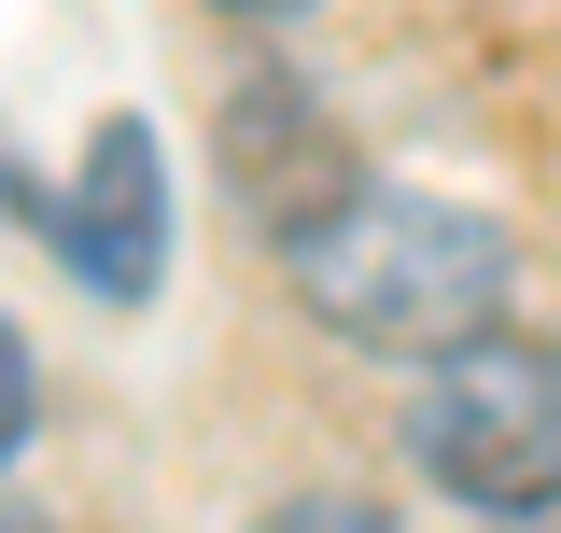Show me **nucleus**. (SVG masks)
<instances>
[{"label": "nucleus", "instance_id": "1", "mask_svg": "<svg viewBox=\"0 0 561 533\" xmlns=\"http://www.w3.org/2000/svg\"><path fill=\"white\" fill-rule=\"evenodd\" d=\"M295 295L365 351H463L505 324V225L449 197H337L295 239Z\"/></svg>", "mask_w": 561, "mask_h": 533}, {"label": "nucleus", "instance_id": "2", "mask_svg": "<svg viewBox=\"0 0 561 533\" xmlns=\"http://www.w3.org/2000/svg\"><path fill=\"white\" fill-rule=\"evenodd\" d=\"M421 477L463 506H548L561 491V351L548 337H463L421 394Z\"/></svg>", "mask_w": 561, "mask_h": 533}, {"label": "nucleus", "instance_id": "3", "mask_svg": "<svg viewBox=\"0 0 561 533\" xmlns=\"http://www.w3.org/2000/svg\"><path fill=\"white\" fill-rule=\"evenodd\" d=\"M57 253L84 266L99 295H154V266H169V155H154V127H140V113H113V127H99L84 183L57 197Z\"/></svg>", "mask_w": 561, "mask_h": 533}, {"label": "nucleus", "instance_id": "4", "mask_svg": "<svg viewBox=\"0 0 561 533\" xmlns=\"http://www.w3.org/2000/svg\"><path fill=\"white\" fill-rule=\"evenodd\" d=\"M14 435H28V337L0 324V450H14Z\"/></svg>", "mask_w": 561, "mask_h": 533}, {"label": "nucleus", "instance_id": "5", "mask_svg": "<svg viewBox=\"0 0 561 533\" xmlns=\"http://www.w3.org/2000/svg\"><path fill=\"white\" fill-rule=\"evenodd\" d=\"M225 14H295V0H225Z\"/></svg>", "mask_w": 561, "mask_h": 533}]
</instances>
